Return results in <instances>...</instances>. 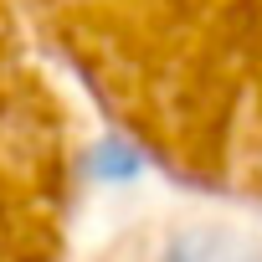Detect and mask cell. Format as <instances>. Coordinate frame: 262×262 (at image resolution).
<instances>
[{
	"label": "cell",
	"instance_id": "1",
	"mask_svg": "<svg viewBox=\"0 0 262 262\" xmlns=\"http://www.w3.org/2000/svg\"><path fill=\"white\" fill-rule=\"evenodd\" d=\"M82 149L16 0H0V262H67Z\"/></svg>",
	"mask_w": 262,
	"mask_h": 262
}]
</instances>
